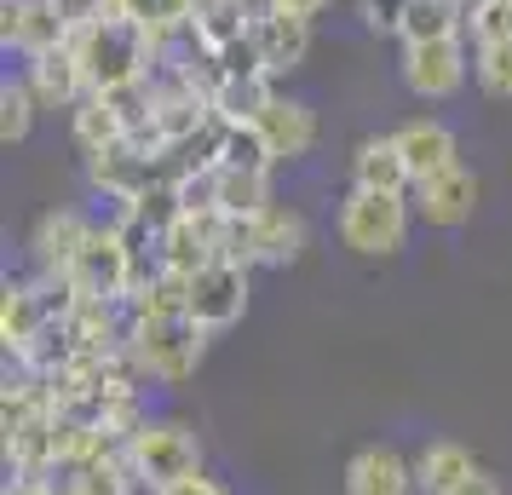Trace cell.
Segmentation results:
<instances>
[{"label":"cell","instance_id":"2e32d148","mask_svg":"<svg viewBox=\"0 0 512 495\" xmlns=\"http://www.w3.org/2000/svg\"><path fill=\"white\" fill-rule=\"evenodd\" d=\"M397 150H403V162H409V185H426V179H438V173H449V167H461L455 133H449L443 121H432V116L397 127Z\"/></svg>","mask_w":512,"mask_h":495},{"label":"cell","instance_id":"ac0fdd59","mask_svg":"<svg viewBox=\"0 0 512 495\" xmlns=\"http://www.w3.org/2000/svg\"><path fill=\"white\" fill-rule=\"evenodd\" d=\"M351 185L357 190H415L409 185V162L397 150V133H369L351 150Z\"/></svg>","mask_w":512,"mask_h":495},{"label":"cell","instance_id":"277c9868","mask_svg":"<svg viewBox=\"0 0 512 495\" xmlns=\"http://www.w3.org/2000/svg\"><path fill=\"white\" fill-rule=\"evenodd\" d=\"M70 283L81 300H127L139 288V248L127 225H93L87 248L70 265Z\"/></svg>","mask_w":512,"mask_h":495},{"label":"cell","instance_id":"7a4b0ae2","mask_svg":"<svg viewBox=\"0 0 512 495\" xmlns=\"http://www.w3.org/2000/svg\"><path fill=\"white\" fill-rule=\"evenodd\" d=\"M75 52H81V70H87V87L93 93H116L127 81H144L150 64H156V41L150 29H139L121 12H104L98 24H87L81 35H70Z\"/></svg>","mask_w":512,"mask_h":495},{"label":"cell","instance_id":"484cf974","mask_svg":"<svg viewBox=\"0 0 512 495\" xmlns=\"http://www.w3.org/2000/svg\"><path fill=\"white\" fill-rule=\"evenodd\" d=\"M277 202L271 196V173H236V167H219V213H265Z\"/></svg>","mask_w":512,"mask_h":495},{"label":"cell","instance_id":"836d02e7","mask_svg":"<svg viewBox=\"0 0 512 495\" xmlns=\"http://www.w3.org/2000/svg\"><path fill=\"white\" fill-rule=\"evenodd\" d=\"M455 495H501V484H495L489 472H472V478H466V484H461Z\"/></svg>","mask_w":512,"mask_h":495},{"label":"cell","instance_id":"83f0119b","mask_svg":"<svg viewBox=\"0 0 512 495\" xmlns=\"http://www.w3.org/2000/svg\"><path fill=\"white\" fill-rule=\"evenodd\" d=\"M466 35H472V47L512 41V0H472L466 6Z\"/></svg>","mask_w":512,"mask_h":495},{"label":"cell","instance_id":"d6a6232c","mask_svg":"<svg viewBox=\"0 0 512 495\" xmlns=\"http://www.w3.org/2000/svg\"><path fill=\"white\" fill-rule=\"evenodd\" d=\"M156 495H231V490L213 484L208 472H196V478H179V484H167V490H156Z\"/></svg>","mask_w":512,"mask_h":495},{"label":"cell","instance_id":"cb8c5ba5","mask_svg":"<svg viewBox=\"0 0 512 495\" xmlns=\"http://www.w3.org/2000/svg\"><path fill=\"white\" fill-rule=\"evenodd\" d=\"M219 167H236V173H277V156L259 133L254 121H225L219 127Z\"/></svg>","mask_w":512,"mask_h":495},{"label":"cell","instance_id":"30bf717a","mask_svg":"<svg viewBox=\"0 0 512 495\" xmlns=\"http://www.w3.org/2000/svg\"><path fill=\"white\" fill-rule=\"evenodd\" d=\"M254 47H259V70L271 75V81L294 75L311 58V18L271 6L265 18H254Z\"/></svg>","mask_w":512,"mask_h":495},{"label":"cell","instance_id":"8fae6325","mask_svg":"<svg viewBox=\"0 0 512 495\" xmlns=\"http://www.w3.org/2000/svg\"><path fill=\"white\" fill-rule=\"evenodd\" d=\"M0 41L24 58H41L70 41V24L58 18L52 0H0Z\"/></svg>","mask_w":512,"mask_h":495},{"label":"cell","instance_id":"ffe728a7","mask_svg":"<svg viewBox=\"0 0 512 495\" xmlns=\"http://www.w3.org/2000/svg\"><path fill=\"white\" fill-rule=\"evenodd\" d=\"M190 35L208 52H225V47H236V41L254 35V12H248V0H196Z\"/></svg>","mask_w":512,"mask_h":495},{"label":"cell","instance_id":"9a60e30c","mask_svg":"<svg viewBox=\"0 0 512 495\" xmlns=\"http://www.w3.org/2000/svg\"><path fill=\"white\" fill-rule=\"evenodd\" d=\"M409 196H415V213L432 225V231H455V225H466L472 208H478V179H472L466 167H449V173H438V179L415 185Z\"/></svg>","mask_w":512,"mask_h":495},{"label":"cell","instance_id":"d4e9b609","mask_svg":"<svg viewBox=\"0 0 512 495\" xmlns=\"http://www.w3.org/2000/svg\"><path fill=\"white\" fill-rule=\"evenodd\" d=\"M110 12L133 18L139 29H150V41H167V35L190 29V18H196V0H110Z\"/></svg>","mask_w":512,"mask_h":495},{"label":"cell","instance_id":"e575fe53","mask_svg":"<svg viewBox=\"0 0 512 495\" xmlns=\"http://www.w3.org/2000/svg\"><path fill=\"white\" fill-rule=\"evenodd\" d=\"M282 12H300V18H317V12H328V0H277Z\"/></svg>","mask_w":512,"mask_h":495},{"label":"cell","instance_id":"5bb4252c","mask_svg":"<svg viewBox=\"0 0 512 495\" xmlns=\"http://www.w3.org/2000/svg\"><path fill=\"white\" fill-rule=\"evenodd\" d=\"M254 127L265 133L271 156H277V167L282 162H300V156H311V150H317V110H311V104H300V98H288V93L271 98V104L259 110Z\"/></svg>","mask_w":512,"mask_h":495},{"label":"cell","instance_id":"4dcf8cb0","mask_svg":"<svg viewBox=\"0 0 512 495\" xmlns=\"http://www.w3.org/2000/svg\"><path fill=\"white\" fill-rule=\"evenodd\" d=\"M52 6H58V18L70 24V35H81L87 24H98V18L110 12V0H52Z\"/></svg>","mask_w":512,"mask_h":495},{"label":"cell","instance_id":"ba28073f","mask_svg":"<svg viewBox=\"0 0 512 495\" xmlns=\"http://www.w3.org/2000/svg\"><path fill=\"white\" fill-rule=\"evenodd\" d=\"M87 179H93L98 196H116V202H139L144 190L156 185V150L139 139H121L110 150H93L87 156Z\"/></svg>","mask_w":512,"mask_h":495},{"label":"cell","instance_id":"7c38bea8","mask_svg":"<svg viewBox=\"0 0 512 495\" xmlns=\"http://www.w3.org/2000/svg\"><path fill=\"white\" fill-rule=\"evenodd\" d=\"M415 461L397 444H363L346 461V495H415Z\"/></svg>","mask_w":512,"mask_h":495},{"label":"cell","instance_id":"3957f363","mask_svg":"<svg viewBox=\"0 0 512 495\" xmlns=\"http://www.w3.org/2000/svg\"><path fill=\"white\" fill-rule=\"evenodd\" d=\"M409 219H415V196L409 190H357L340 202V242L363 260H392L409 242Z\"/></svg>","mask_w":512,"mask_h":495},{"label":"cell","instance_id":"9c48e42d","mask_svg":"<svg viewBox=\"0 0 512 495\" xmlns=\"http://www.w3.org/2000/svg\"><path fill=\"white\" fill-rule=\"evenodd\" d=\"M87 236H93V219L75 208H52L35 219V231H29V260L41 277H70L75 254L87 248Z\"/></svg>","mask_w":512,"mask_h":495},{"label":"cell","instance_id":"8992f818","mask_svg":"<svg viewBox=\"0 0 512 495\" xmlns=\"http://www.w3.org/2000/svg\"><path fill=\"white\" fill-rule=\"evenodd\" d=\"M185 311L202 323L208 334L231 329L242 323V311H248V265L236 260H208L196 277H190V294H185Z\"/></svg>","mask_w":512,"mask_h":495},{"label":"cell","instance_id":"f1b7e54d","mask_svg":"<svg viewBox=\"0 0 512 495\" xmlns=\"http://www.w3.org/2000/svg\"><path fill=\"white\" fill-rule=\"evenodd\" d=\"M472 75L489 98H512V41H495V47H472Z\"/></svg>","mask_w":512,"mask_h":495},{"label":"cell","instance_id":"44dd1931","mask_svg":"<svg viewBox=\"0 0 512 495\" xmlns=\"http://www.w3.org/2000/svg\"><path fill=\"white\" fill-rule=\"evenodd\" d=\"M271 98H277V81H271V75H225L219 70V87H213V116L219 121H259V110H265V104H271Z\"/></svg>","mask_w":512,"mask_h":495},{"label":"cell","instance_id":"6da1fadb","mask_svg":"<svg viewBox=\"0 0 512 495\" xmlns=\"http://www.w3.org/2000/svg\"><path fill=\"white\" fill-rule=\"evenodd\" d=\"M202 352H208V329L190 311H144L127 340V363L139 369V380H162V386L196 375Z\"/></svg>","mask_w":512,"mask_h":495},{"label":"cell","instance_id":"52a82bcc","mask_svg":"<svg viewBox=\"0 0 512 495\" xmlns=\"http://www.w3.org/2000/svg\"><path fill=\"white\" fill-rule=\"evenodd\" d=\"M403 87L426 104H443L466 87V35L449 41H415L403 47Z\"/></svg>","mask_w":512,"mask_h":495},{"label":"cell","instance_id":"603a6c76","mask_svg":"<svg viewBox=\"0 0 512 495\" xmlns=\"http://www.w3.org/2000/svg\"><path fill=\"white\" fill-rule=\"evenodd\" d=\"M70 133H75V150L81 156H93V150H110V144L127 139V127H121L116 104H110V93H87L81 104L70 110Z\"/></svg>","mask_w":512,"mask_h":495},{"label":"cell","instance_id":"4fadbf2b","mask_svg":"<svg viewBox=\"0 0 512 495\" xmlns=\"http://www.w3.org/2000/svg\"><path fill=\"white\" fill-rule=\"evenodd\" d=\"M24 81L35 87L41 110H75L81 98L93 93V87H87V70H81V52H75V41L41 52V58H24Z\"/></svg>","mask_w":512,"mask_h":495},{"label":"cell","instance_id":"d6986e66","mask_svg":"<svg viewBox=\"0 0 512 495\" xmlns=\"http://www.w3.org/2000/svg\"><path fill=\"white\" fill-rule=\"evenodd\" d=\"M478 472L472 449L461 438H432V444L415 455V478H420V495H455Z\"/></svg>","mask_w":512,"mask_h":495},{"label":"cell","instance_id":"8d00e7d4","mask_svg":"<svg viewBox=\"0 0 512 495\" xmlns=\"http://www.w3.org/2000/svg\"><path fill=\"white\" fill-rule=\"evenodd\" d=\"M466 6H472V0H466Z\"/></svg>","mask_w":512,"mask_h":495},{"label":"cell","instance_id":"d590c367","mask_svg":"<svg viewBox=\"0 0 512 495\" xmlns=\"http://www.w3.org/2000/svg\"><path fill=\"white\" fill-rule=\"evenodd\" d=\"M6 495H52V490L41 484V478H12V484H6Z\"/></svg>","mask_w":512,"mask_h":495},{"label":"cell","instance_id":"7402d4cb","mask_svg":"<svg viewBox=\"0 0 512 495\" xmlns=\"http://www.w3.org/2000/svg\"><path fill=\"white\" fill-rule=\"evenodd\" d=\"M449 35H466V0H409V12L397 24L403 47H415V41H449Z\"/></svg>","mask_w":512,"mask_h":495},{"label":"cell","instance_id":"1f68e13d","mask_svg":"<svg viewBox=\"0 0 512 495\" xmlns=\"http://www.w3.org/2000/svg\"><path fill=\"white\" fill-rule=\"evenodd\" d=\"M403 12H409V0H363V24L380 29V35H397Z\"/></svg>","mask_w":512,"mask_h":495},{"label":"cell","instance_id":"f546056e","mask_svg":"<svg viewBox=\"0 0 512 495\" xmlns=\"http://www.w3.org/2000/svg\"><path fill=\"white\" fill-rule=\"evenodd\" d=\"M179 202H185V213H213L219 208V167H202V173L179 179Z\"/></svg>","mask_w":512,"mask_h":495},{"label":"cell","instance_id":"4316f807","mask_svg":"<svg viewBox=\"0 0 512 495\" xmlns=\"http://www.w3.org/2000/svg\"><path fill=\"white\" fill-rule=\"evenodd\" d=\"M35 110H41L35 87H29L24 75H6V81H0V139L24 144L29 127H35Z\"/></svg>","mask_w":512,"mask_h":495},{"label":"cell","instance_id":"5b68a950","mask_svg":"<svg viewBox=\"0 0 512 495\" xmlns=\"http://www.w3.org/2000/svg\"><path fill=\"white\" fill-rule=\"evenodd\" d=\"M127 461H133V478L156 495V490H167V484L202 472V444H196V432L179 426V421H144L139 432L127 438Z\"/></svg>","mask_w":512,"mask_h":495},{"label":"cell","instance_id":"e0dca14e","mask_svg":"<svg viewBox=\"0 0 512 495\" xmlns=\"http://www.w3.org/2000/svg\"><path fill=\"white\" fill-rule=\"evenodd\" d=\"M305 213L288 202H271L265 213H254V265H294L305 254Z\"/></svg>","mask_w":512,"mask_h":495}]
</instances>
